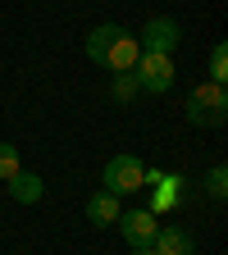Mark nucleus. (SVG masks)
Returning a JSON list of instances; mask_svg holds the SVG:
<instances>
[{"instance_id":"1a4fd4ad","label":"nucleus","mask_w":228,"mask_h":255,"mask_svg":"<svg viewBox=\"0 0 228 255\" xmlns=\"http://www.w3.org/2000/svg\"><path fill=\"white\" fill-rule=\"evenodd\" d=\"M119 196H110V191H96V196L87 201V219L96 223V228H110V223H119Z\"/></svg>"},{"instance_id":"7ed1b4c3","label":"nucleus","mask_w":228,"mask_h":255,"mask_svg":"<svg viewBox=\"0 0 228 255\" xmlns=\"http://www.w3.org/2000/svg\"><path fill=\"white\" fill-rule=\"evenodd\" d=\"M101 182H105L110 196H133V191L146 187V164L137 155H114L105 164V173H101Z\"/></svg>"},{"instance_id":"9b49d317","label":"nucleus","mask_w":228,"mask_h":255,"mask_svg":"<svg viewBox=\"0 0 228 255\" xmlns=\"http://www.w3.org/2000/svg\"><path fill=\"white\" fill-rule=\"evenodd\" d=\"M210 82H228V46L224 41H215V50H210Z\"/></svg>"},{"instance_id":"39448f33","label":"nucleus","mask_w":228,"mask_h":255,"mask_svg":"<svg viewBox=\"0 0 228 255\" xmlns=\"http://www.w3.org/2000/svg\"><path fill=\"white\" fill-rule=\"evenodd\" d=\"M119 233L128 237V246H133V251H151L160 223H155L151 210H128V214H119Z\"/></svg>"},{"instance_id":"4468645a","label":"nucleus","mask_w":228,"mask_h":255,"mask_svg":"<svg viewBox=\"0 0 228 255\" xmlns=\"http://www.w3.org/2000/svg\"><path fill=\"white\" fill-rule=\"evenodd\" d=\"M133 96H137L133 73H114V101H133Z\"/></svg>"},{"instance_id":"6e6552de","label":"nucleus","mask_w":228,"mask_h":255,"mask_svg":"<svg viewBox=\"0 0 228 255\" xmlns=\"http://www.w3.org/2000/svg\"><path fill=\"white\" fill-rule=\"evenodd\" d=\"M151 251L155 255H197V237H192L187 228H160Z\"/></svg>"},{"instance_id":"423d86ee","label":"nucleus","mask_w":228,"mask_h":255,"mask_svg":"<svg viewBox=\"0 0 228 255\" xmlns=\"http://www.w3.org/2000/svg\"><path fill=\"white\" fill-rule=\"evenodd\" d=\"M178 41H183V37H178V23H174V18H151V23L142 27V37H137V46L151 50V55H174Z\"/></svg>"},{"instance_id":"9d476101","label":"nucleus","mask_w":228,"mask_h":255,"mask_svg":"<svg viewBox=\"0 0 228 255\" xmlns=\"http://www.w3.org/2000/svg\"><path fill=\"white\" fill-rule=\"evenodd\" d=\"M9 196L23 201V205H37V201H41V178L27 173V169H18V173L9 178Z\"/></svg>"},{"instance_id":"ddd939ff","label":"nucleus","mask_w":228,"mask_h":255,"mask_svg":"<svg viewBox=\"0 0 228 255\" xmlns=\"http://www.w3.org/2000/svg\"><path fill=\"white\" fill-rule=\"evenodd\" d=\"M14 173H18V150L9 141H0V182H9Z\"/></svg>"},{"instance_id":"f257e3e1","label":"nucleus","mask_w":228,"mask_h":255,"mask_svg":"<svg viewBox=\"0 0 228 255\" xmlns=\"http://www.w3.org/2000/svg\"><path fill=\"white\" fill-rule=\"evenodd\" d=\"M87 55H91V64H101L110 73H133L142 46H137V37L128 27L101 23V27H91V37H87Z\"/></svg>"},{"instance_id":"20e7f679","label":"nucleus","mask_w":228,"mask_h":255,"mask_svg":"<svg viewBox=\"0 0 228 255\" xmlns=\"http://www.w3.org/2000/svg\"><path fill=\"white\" fill-rule=\"evenodd\" d=\"M133 82H137V91H169L174 87V59L142 50L133 64Z\"/></svg>"},{"instance_id":"0eeeda50","label":"nucleus","mask_w":228,"mask_h":255,"mask_svg":"<svg viewBox=\"0 0 228 255\" xmlns=\"http://www.w3.org/2000/svg\"><path fill=\"white\" fill-rule=\"evenodd\" d=\"M146 182L155 187V205H151V214H165V210H174V205L187 196V182H183L178 173H151V169H146Z\"/></svg>"},{"instance_id":"f8f14e48","label":"nucleus","mask_w":228,"mask_h":255,"mask_svg":"<svg viewBox=\"0 0 228 255\" xmlns=\"http://www.w3.org/2000/svg\"><path fill=\"white\" fill-rule=\"evenodd\" d=\"M206 191H210L215 201H224V196H228V169H224V164H215V169L206 173Z\"/></svg>"},{"instance_id":"2eb2a0df","label":"nucleus","mask_w":228,"mask_h":255,"mask_svg":"<svg viewBox=\"0 0 228 255\" xmlns=\"http://www.w3.org/2000/svg\"><path fill=\"white\" fill-rule=\"evenodd\" d=\"M133 255H155V251H133Z\"/></svg>"},{"instance_id":"f03ea898","label":"nucleus","mask_w":228,"mask_h":255,"mask_svg":"<svg viewBox=\"0 0 228 255\" xmlns=\"http://www.w3.org/2000/svg\"><path fill=\"white\" fill-rule=\"evenodd\" d=\"M187 119L197 123V128H219L228 119V91L219 82L192 87V96H187Z\"/></svg>"}]
</instances>
